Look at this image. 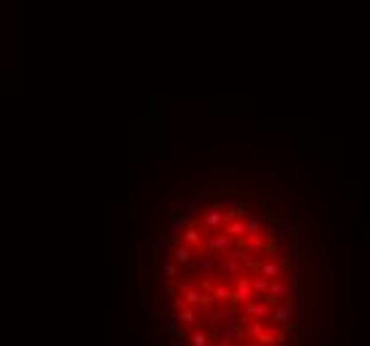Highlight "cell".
Masks as SVG:
<instances>
[{"instance_id":"6da1fadb","label":"cell","mask_w":370,"mask_h":346,"mask_svg":"<svg viewBox=\"0 0 370 346\" xmlns=\"http://www.w3.org/2000/svg\"><path fill=\"white\" fill-rule=\"evenodd\" d=\"M272 322L280 328V333L285 336L288 330H293V304L285 301V304H277L275 314H272Z\"/></svg>"},{"instance_id":"7a4b0ae2","label":"cell","mask_w":370,"mask_h":346,"mask_svg":"<svg viewBox=\"0 0 370 346\" xmlns=\"http://www.w3.org/2000/svg\"><path fill=\"white\" fill-rule=\"evenodd\" d=\"M189 341H192V346H210V333L208 330H192L189 333Z\"/></svg>"}]
</instances>
